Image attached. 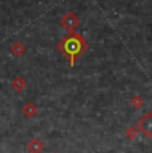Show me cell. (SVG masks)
Wrapping results in <instances>:
<instances>
[{
    "label": "cell",
    "instance_id": "obj_2",
    "mask_svg": "<svg viewBox=\"0 0 152 153\" xmlns=\"http://www.w3.org/2000/svg\"><path fill=\"white\" fill-rule=\"evenodd\" d=\"M61 24L64 25L66 28H68V29H72V28H75L76 25L79 24V19L75 16L74 13H67L66 16L61 19Z\"/></svg>",
    "mask_w": 152,
    "mask_h": 153
},
{
    "label": "cell",
    "instance_id": "obj_1",
    "mask_svg": "<svg viewBox=\"0 0 152 153\" xmlns=\"http://www.w3.org/2000/svg\"><path fill=\"white\" fill-rule=\"evenodd\" d=\"M64 43H66V51L68 52V53H71L72 56L80 53V52L84 49V47H86L84 40L81 39L80 36H77V35H76V36L74 35V36L68 37Z\"/></svg>",
    "mask_w": 152,
    "mask_h": 153
}]
</instances>
